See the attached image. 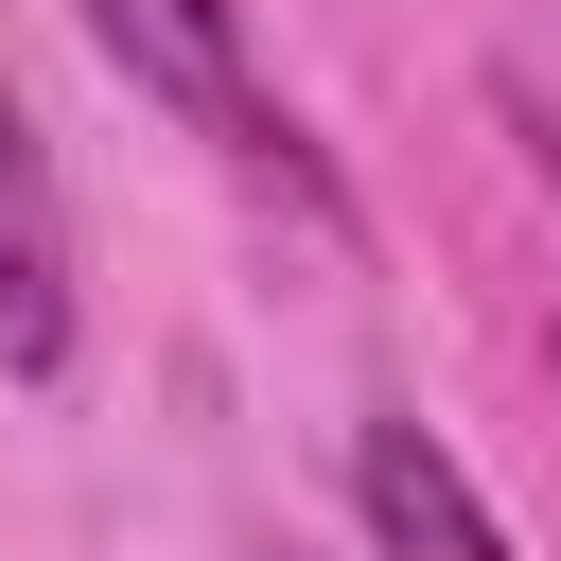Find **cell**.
<instances>
[{
    "label": "cell",
    "mask_w": 561,
    "mask_h": 561,
    "mask_svg": "<svg viewBox=\"0 0 561 561\" xmlns=\"http://www.w3.org/2000/svg\"><path fill=\"white\" fill-rule=\"evenodd\" d=\"M491 123H508V140H526V175H543V193H561V105H543V88H526V70H491Z\"/></svg>",
    "instance_id": "277c9868"
},
{
    "label": "cell",
    "mask_w": 561,
    "mask_h": 561,
    "mask_svg": "<svg viewBox=\"0 0 561 561\" xmlns=\"http://www.w3.org/2000/svg\"><path fill=\"white\" fill-rule=\"evenodd\" d=\"M0 351H18V368L70 351V210H53V158H35L18 70H0Z\"/></svg>",
    "instance_id": "3957f363"
},
{
    "label": "cell",
    "mask_w": 561,
    "mask_h": 561,
    "mask_svg": "<svg viewBox=\"0 0 561 561\" xmlns=\"http://www.w3.org/2000/svg\"><path fill=\"white\" fill-rule=\"evenodd\" d=\"M351 508H368L386 561H526V543L491 526V491H473L421 421H351Z\"/></svg>",
    "instance_id": "7a4b0ae2"
},
{
    "label": "cell",
    "mask_w": 561,
    "mask_h": 561,
    "mask_svg": "<svg viewBox=\"0 0 561 561\" xmlns=\"http://www.w3.org/2000/svg\"><path fill=\"white\" fill-rule=\"evenodd\" d=\"M88 35L140 70V105H175L210 158H245L263 193H298V210H333V158L298 140V105L263 88V53H245V0H88Z\"/></svg>",
    "instance_id": "6da1fadb"
}]
</instances>
